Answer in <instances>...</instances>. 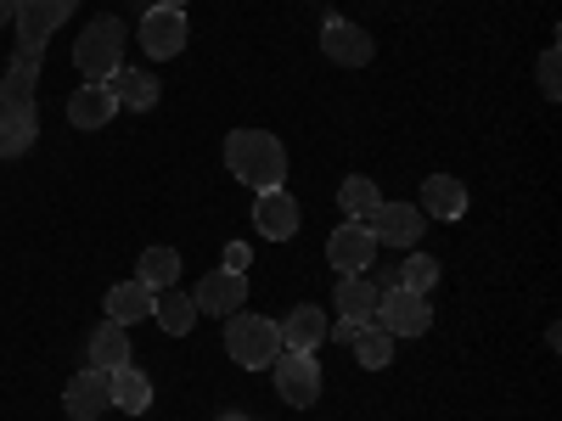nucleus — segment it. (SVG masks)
Masks as SVG:
<instances>
[{
  "label": "nucleus",
  "mask_w": 562,
  "mask_h": 421,
  "mask_svg": "<svg viewBox=\"0 0 562 421\" xmlns=\"http://www.w3.org/2000/svg\"><path fill=\"white\" fill-rule=\"evenodd\" d=\"M175 275H180V253L175 248H147L140 264H135V281H140V287H153V293L175 287Z\"/></svg>",
  "instance_id": "nucleus-23"
},
{
  "label": "nucleus",
  "mask_w": 562,
  "mask_h": 421,
  "mask_svg": "<svg viewBox=\"0 0 562 421\" xmlns=\"http://www.w3.org/2000/svg\"><path fill=\"white\" fill-rule=\"evenodd\" d=\"M153 7H175V12H186V0H153Z\"/></svg>",
  "instance_id": "nucleus-30"
},
{
  "label": "nucleus",
  "mask_w": 562,
  "mask_h": 421,
  "mask_svg": "<svg viewBox=\"0 0 562 421\" xmlns=\"http://www.w3.org/2000/svg\"><path fill=\"white\" fill-rule=\"evenodd\" d=\"M378 287H371V275H344L338 281V293H333V304H338V320H355V326H371V315H378Z\"/></svg>",
  "instance_id": "nucleus-16"
},
{
  "label": "nucleus",
  "mask_w": 562,
  "mask_h": 421,
  "mask_svg": "<svg viewBox=\"0 0 562 421\" xmlns=\"http://www.w3.org/2000/svg\"><path fill=\"white\" fill-rule=\"evenodd\" d=\"M113 113H119V102H113L108 84H79L74 96H68L74 129H102V124H113Z\"/></svg>",
  "instance_id": "nucleus-15"
},
{
  "label": "nucleus",
  "mask_w": 562,
  "mask_h": 421,
  "mask_svg": "<svg viewBox=\"0 0 562 421\" xmlns=\"http://www.w3.org/2000/svg\"><path fill=\"white\" fill-rule=\"evenodd\" d=\"M326 259L338 264V275H366L371 264H378V237H371L366 225L344 219L333 237H326Z\"/></svg>",
  "instance_id": "nucleus-8"
},
{
  "label": "nucleus",
  "mask_w": 562,
  "mask_h": 421,
  "mask_svg": "<svg viewBox=\"0 0 562 421\" xmlns=\"http://www.w3.org/2000/svg\"><path fill=\"white\" fill-rule=\"evenodd\" d=\"M79 0H18V39H12V62L0 73V158H23L40 135V68L52 52V34L74 18Z\"/></svg>",
  "instance_id": "nucleus-1"
},
{
  "label": "nucleus",
  "mask_w": 562,
  "mask_h": 421,
  "mask_svg": "<svg viewBox=\"0 0 562 421\" xmlns=\"http://www.w3.org/2000/svg\"><path fill=\"white\" fill-rule=\"evenodd\" d=\"M153 320L164 326L169 338H186V332L198 326V304H192V293H180V287L153 293Z\"/></svg>",
  "instance_id": "nucleus-18"
},
{
  "label": "nucleus",
  "mask_w": 562,
  "mask_h": 421,
  "mask_svg": "<svg viewBox=\"0 0 562 421\" xmlns=\"http://www.w3.org/2000/svg\"><path fill=\"white\" fill-rule=\"evenodd\" d=\"M366 230L378 237V248H416L422 230H428V214L416 203H378V214L366 219Z\"/></svg>",
  "instance_id": "nucleus-7"
},
{
  "label": "nucleus",
  "mask_w": 562,
  "mask_h": 421,
  "mask_svg": "<svg viewBox=\"0 0 562 421\" xmlns=\"http://www.w3.org/2000/svg\"><path fill=\"white\" fill-rule=\"evenodd\" d=\"M108 383H113V405H119L124 416H140V410L153 405V383H147V371L119 365V371H108Z\"/></svg>",
  "instance_id": "nucleus-20"
},
{
  "label": "nucleus",
  "mask_w": 562,
  "mask_h": 421,
  "mask_svg": "<svg viewBox=\"0 0 562 421\" xmlns=\"http://www.w3.org/2000/svg\"><path fill=\"white\" fill-rule=\"evenodd\" d=\"M225 349L243 371H270V360L281 354V326L265 320V315H231L225 320Z\"/></svg>",
  "instance_id": "nucleus-4"
},
{
  "label": "nucleus",
  "mask_w": 562,
  "mask_h": 421,
  "mask_svg": "<svg viewBox=\"0 0 562 421\" xmlns=\"http://www.w3.org/2000/svg\"><path fill=\"white\" fill-rule=\"evenodd\" d=\"M192 304H198V315H225V320H231V315L248 304V281H243L237 270H209V275L198 281Z\"/></svg>",
  "instance_id": "nucleus-13"
},
{
  "label": "nucleus",
  "mask_w": 562,
  "mask_h": 421,
  "mask_svg": "<svg viewBox=\"0 0 562 421\" xmlns=\"http://www.w3.org/2000/svg\"><path fill=\"white\" fill-rule=\"evenodd\" d=\"M248 259H254V248H248V242H231V248H225V270H237V275H243V270H248Z\"/></svg>",
  "instance_id": "nucleus-28"
},
{
  "label": "nucleus",
  "mask_w": 562,
  "mask_h": 421,
  "mask_svg": "<svg viewBox=\"0 0 562 421\" xmlns=\"http://www.w3.org/2000/svg\"><path fill=\"white\" fill-rule=\"evenodd\" d=\"M321 52L333 57V62H344V68H366L371 57H378V45H371V34H366L360 23H349V18H326V29H321Z\"/></svg>",
  "instance_id": "nucleus-11"
},
{
  "label": "nucleus",
  "mask_w": 562,
  "mask_h": 421,
  "mask_svg": "<svg viewBox=\"0 0 562 421\" xmlns=\"http://www.w3.org/2000/svg\"><path fill=\"white\" fill-rule=\"evenodd\" d=\"M108 90H113V102L130 107V113L158 107V79H153V73H140V68H119V73L108 79Z\"/></svg>",
  "instance_id": "nucleus-19"
},
{
  "label": "nucleus",
  "mask_w": 562,
  "mask_h": 421,
  "mask_svg": "<svg viewBox=\"0 0 562 421\" xmlns=\"http://www.w3.org/2000/svg\"><path fill=\"white\" fill-rule=\"evenodd\" d=\"M74 68L85 84H108L124 68V23L119 18H90L79 45H74Z\"/></svg>",
  "instance_id": "nucleus-3"
},
{
  "label": "nucleus",
  "mask_w": 562,
  "mask_h": 421,
  "mask_svg": "<svg viewBox=\"0 0 562 421\" xmlns=\"http://www.w3.org/2000/svg\"><path fill=\"white\" fill-rule=\"evenodd\" d=\"M394 287H405V293H422V298H428V293L439 287V259H428V253L400 259V270H394Z\"/></svg>",
  "instance_id": "nucleus-26"
},
{
  "label": "nucleus",
  "mask_w": 562,
  "mask_h": 421,
  "mask_svg": "<svg viewBox=\"0 0 562 421\" xmlns=\"http://www.w3.org/2000/svg\"><path fill=\"white\" fill-rule=\"evenodd\" d=\"M220 421H248V416H243V410H225V416H220Z\"/></svg>",
  "instance_id": "nucleus-31"
},
{
  "label": "nucleus",
  "mask_w": 562,
  "mask_h": 421,
  "mask_svg": "<svg viewBox=\"0 0 562 421\" xmlns=\"http://www.w3.org/2000/svg\"><path fill=\"white\" fill-rule=\"evenodd\" d=\"M270 371H276V394L288 399V405L310 410V405L321 399V365H315V354H299V349H281V354L270 360Z\"/></svg>",
  "instance_id": "nucleus-6"
},
{
  "label": "nucleus",
  "mask_w": 562,
  "mask_h": 421,
  "mask_svg": "<svg viewBox=\"0 0 562 421\" xmlns=\"http://www.w3.org/2000/svg\"><path fill=\"white\" fill-rule=\"evenodd\" d=\"M349 349H355V360H360L366 371H383V365L394 360V338L383 332V326H360Z\"/></svg>",
  "instance_id": "nucleus-25"
},
{
  "label": "nucleus",
  "mask_w": 562,
  "mask_h": 421,
  "mask_svg": "<svg viewBox=\"0 0 562 421\" xmlns=\"http://www.w3.org/2000/svg\"><path fill=\"white\" fill-rule=\"evenodd\" d=\"M371 326H383L389 338H422L434 326V304L422 293H405V287H389L378 298V315H371Z\"/></svg>",
  "instance_id": "nucleus-5"
},
{
  "label": "nucleus",
  "mask_w": 562,
  "mask_h": 421,
  "mask_svg": "<svg viewBox=\"0 0 562 421\" xmlns=\"http://www.w3.org/2000/svg\"><path fill=\"white\" fill-rule=\"evenodd\" d=\"M186 39H192V29H186V12H175V7H153L147 18H140V52L158 57V62L180 57Z\"/></svg>",
  "instance_id": "nucleus-10"
},
{
  "label": "nucleus",
  "mask_w": 562,
  "mask_h": 421,
  "mask_svg": "<svg viewBox=\"0 0 562 421\" xmlns=\"http://www.w3.org/2000/svg\"><path fill=\"white\" fill-rule=\"evenodd\" d=\"M153 315V287H140V281H119L108 293V320L130 326V320H147Z\"/></svg>",
  "instance_id": "nucleus-22"
},
{
  "label": "nucleus",
  "mask_w": 562,
  "mask_h": 421,
  "mask_svg": "<svg viewBox=\"0 0 562 421\" xmlns=\"http://www.w3.org/2000/svg\"><path fill=\"white\" fill-rule=\"evenodd\" d=\"M428 219H461L467 214V185L456 174H428L422 180V203H416Z\"/></svg>",
  "instance_id": "nucleus-14"
},
{
  "label": "nucleus",
  "mask_w": 562,
  "mask_h": 421,
  "mask_svg": "<svg viewBox=\"0 0 562 421\" xmlns=\"http://www.w3.org/2000/svg\"><path fill=\"white\" fill-rule=\"evenodd\" d=\"M7 23H18V0H0V29Z\"/></svg>",
  "instance_id": "nucleus-29"
},
{
  "label": "nucleus",
  "mask_w": 562,
  "mask_h": 421,
  "mask_svg": "<svg viewBox=\"0 0 562 421\" xmlns=\"http://www.w3.org/2000/svg\"><path fill=\"white\" fill-rule=\"evenodd\" d=\"M254 225L265 242H293L299 237V203L288 197V185L276 192H254Z\"/></svg>",
  "instance_id": "nucleus-12"
},
{
  "label": "nucleus",
  "mask_w": 562,
  "mask_h": 421,
  "mask_svg": "<svg viewBox=\"0 0 562 421\" xmlns=\"http://www.w3.org/2000/svg\"><path fill=\"white\" fill-rule=\"evenodd\" d=\"M225 169L254 192H276L288 185V147L270 129H231L225 135Z\"/></svg>",
  "instance_id": "nucleus-2"
},
{
  "label": "nucleus",
  "mask_w": 562,
  "mask_h": 421,
  "mask_svg": "<svg viewBox=\"0 0 562 421\" xmlns=\"http://www.w3.org/2000/svg\"><path fill=\"white\" fill-rule=\"evenodd\" d=\"M63 410H68L74 421H97V416H108V410H113V383H108V371L85 365L79 377H68V388H63Z\"/></svg>",
  "instance_id": "nucleus-9"
},
{
  "label": "nucleus",
  "mask_w": 562,
  "mask_h": 421,
  "mask_svg": "<svg viewBox=\"0 0 562 421\" xmlns=\"http://www.w3.org/2000/svg\"><path fill=\"white\" fill-rule=\"evenodd\" d=\"M276 326H281V349H299V354L321 349V338H326V315L315 304H299L288 320H276Z\"/></svg>",
  "instance_id": "nucleus-17"
},
{
  "label": "nucleus",
  "mask_w": 562,
  "mask_h": 421,
  "mask_svg": "<svg viewBox=\"0 0 562 421\" xmlns=\"http://www.w3.org/2000/svg\"><path fill=\"white\" fill-rule=\"evenodd\" d=\"M90 365H97V371H119V365H130V338H124V326H119V320H102L97 332H90Z\"/></svg>",
  "instance_id": "nucleus-21"
},
{
  "label": "nucleus",
  "mask_w": 562,
  "mask_h": 421,
  "mask_svg": "<svg viewBox=\"0 0 562 421\" xmlns=\"http://www.w3.org/2000/svg\"><path fill=\"white\" fill-rule=\"evenodd\" d=\"M378 203H383V192H378V180H366V174H355V180H344V192H338V208L355 219V225H366L371 214H378Z\"/></svg>",
  "instance_id": "nucleus-24"
},
{
  "label": "nucleus",
  "mask_w": 562,
  "mask_h": 421,
  "mask_svg": "<svg viewBox=\"0 0 562 421\" xmlns=\"http://www.w3.org/2000/svg\"><path fill=\"white\" fill-rule=\"evenodd\" d=\"M540 90L557 102L562 96V79H557V45H546V57H540Z\"/></svg>",
  "instance_id": "nucleus-27"
}]
</instances>
